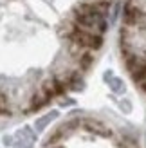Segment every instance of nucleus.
Returning a JSON list of instances; mask_svg holds the SVG:
<instances>
[{"mask_svg": "<svg viewBox=\"0 0 146 148\" xmlns=\"http://www.w3.org/2000/svg\"><path fill=\"white\" fill-rule=\"evenodd\" d=\"M106 81L110 83L112 90H115V92H123V90H125V85H123V81L119 78H114V76H110V74H106Z\"/></svg>", "mask_w": 146, "mask_h": 148, "instance_id": "nucleus-5", "label": "nucleus"}, {"mask_svg": "<svg viewBox=\"0 0 146 148\" xmlns=\"http://www.w3.org/2000/svg\"><path fill=\"white\" fill-rule=\"evenodd\" d=\"M125 18H126L128 24H135V20H137V11H135V7H132V5H128V7H126Z\"/></svg>", "mask_w": 146, "mask_h": 148, "instance_id": "nucleus-6", "label": "nucleus"}, {"mask_svg": "<svg viewBox=\"0 0 146 148\" xmlns=\"http://www.w3.org/2000/svg\"><path fill=\"white\" fill-rule=\"evenodd\" d=\"M85 127L89 128L90 132H96V134H99V136H110V130H108V128H106L101 121L87 119V121H85Z\"/></svg>", "mask_w": 146, "mask_h": 148, "instance_id": "nucleus-3", "label": "nucleus"}, {"mask_svg": "<svg viewBox=\"0 0 146 148\" xmlns=\"http://www.w3.org/2000/svg\"><path fill=\"white\" fill-rule=\"evenodd\" d=\"M78 20H79V25H83L85 29H89L90 33H96V31H103L105 29V20H103V14H101L96 7L92 5H83V9L78 13Z\"/></svg>", "mask_w": 146, "mask_h": 148, "instance_id": "nucleus-1", "label": "nucleus"}, {"mask_svg": "<svg viewBox=\"0 0 146 148\" xmlns=\"http://www.w3.org/2000/svg\"><path fill=\"white\" fill-rule=\"evenodd\" d=\"M78 43H81L85 47H99L101 45V38L96 33H87V31H79L74 34Z\"/></svg>", "mask_w": 146, "mask_h": 148, "instance_id": "nucleus-2", "label": "nucleus"}, {"mask_svg": "<svg viewBox=\"0 0 146 148\" xmlns=\"http://www.w3.org/2000/svg\"><path fill=\"white\" fill-rule=\"evenodd\" d=\"M56 117H58V112H56V110H53V112L47 114V116H43L42 119L36 121V130H43V128H45V127H47V125L53 121V119H56Z\"/></svg>", "mask_w": 146, "mask_h": 148, "instance_id": "nucleus-4", "label": "nucleus"}]
</instances>
